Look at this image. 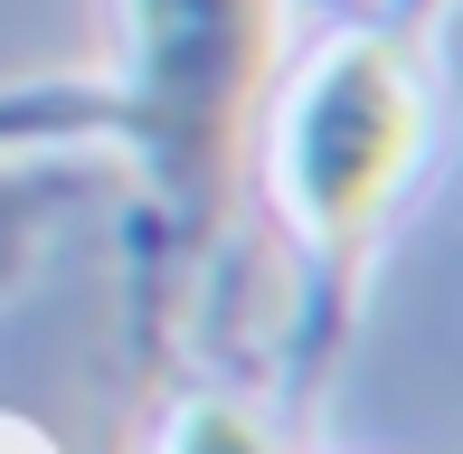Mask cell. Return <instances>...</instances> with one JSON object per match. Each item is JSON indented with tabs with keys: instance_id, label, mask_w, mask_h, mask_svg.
<instances>
[{
	"instance_id": "cell-1",
	"label": "cell",
	"mask_w": 463,
	"mask_h": 454,
	"mask_svg": "<svg viewBox=\"0 0 463 454\" xmlns=\"http://www.w3.org/2000/svg\"><path fill=\"white\" fill-rule=\"evenodd\" d=\"M142 10V142L152 190L189 246L227 218L237 142L256 114L265 57H275V0H133Z\"/></svg>"
},
{
	"instance_id": "cell-2",
	"label": "cell",
	"mask_w": 463,
	"mask_h": 454,
	"mask_svg": "<svg viewBox=\"0 0 463 454\" xmlns=\"http://www.w3.org/2000/svg\"><path fill=\"white\" fill-rule=\"evenodd\" d=\"M407 152H416V86L397 67V48H378V38L331 48L312 67V86L293 95V133H284L303 218L350 246L407 180Z\"/></svg>"
},
{
	"instance_id": "cell-3",
	"label": "cell",
	"mask_w": 463,
	"mask_h": 454,
	"mask_svg": "<svg viewBox=\"0 0 463 454\" xmlns=\"http://www.w3.org/2000/svg\"><path fill=\"white\" fill-rule=\"evenodd\" d=\"M38 218H48V209H38V190L0 171V284L29 275V256H38Z\"/></svg>"
},
{
	"instance_id": "cell-4",
	"label": "cell",
	"mask_w": 463,
	"mask_h": 454,
	"mask_svg": "<svg viewBox=\"0 0 463 454\" xmlns=\"http://www.w3.org/2000/svg\"><path fill=\"white\" fill-rule=\"evenodd\" d=\"M171 454H265V436L246 417H227V407H199V417H180Z\"/></svg>"
}]
</instances>
